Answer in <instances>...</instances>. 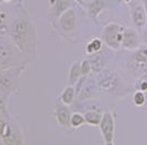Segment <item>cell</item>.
I'll return each instance as SVG.
<instances>
[{
    "label": "cell",
    "instance_id": "9c48e42d",
    "mask_svg": "<svg viewBox=\"0 0 147 145\" xmlns=\"http://www.w3.org/2000/svg\"><path fill=\"white\" fill-rule=\"evenodd\" d=\"M86 8L89 17L93 20H97L99 14L102 12L105 8V1L104 0H92L87 5Z\"/></svg>",
    "mask_w": 147,
    "mask_h": 145
},
{
    "label": "cell",
    "instance_id": "484cf974",
    "mask_svg": "<svg viewBox=\"0 0 147 145\" xmlns=\"http://www.w3.org/2000/svg\"><path fill=\"white\" fill-rule=\"evenodd\" d=\"M146 32H147V25H146Z\"/></svg>",
    "mask_w": 147,
    "mask_h": 145
},
{
    "label": "cell",
    "instance_id": "d6986e66",
    "mask_svg": "<svg viewBox=\"0 0 147 145\" xmlns=\"http://www.w3.org/2000/svg\"><path fill=\"white\" fill-rule=\"evenodd\" d=\"M8 128H9V126L6 123V121L0 118V136H3L6 134Z\"/></svg>",
    "mask_w": 147,
    "mask_h": 145
},
{
    "label": "cell",
    "instance_id": "ac0fdd59",
    "mask_svg": "<svg viewBox=\"0 0 147 145\" xmlns=\"http://www.w3.org/2000/svg\"><path fill=\"white\" fill-rule=\"evenodd\" d=\"M136 88L137 91L147 92V73L143 74L136 82Z\"/></svg>",
    "mask_w": 147,
    "mask_h": 145
},
{
    "label": "cell",
    "instance_id": "9a60e30c",
    "mask_svg": "<svg viewBox=\"0 0 147 145\" xmlns=\"http://www.w3.org/2000/svg\"><path fill=\"white\" fill-rule=\"evenodd\" d=\"M54 6H55V11L57 15H61V13L70 8V0H56Z\"/></svg>",
    "mask_w": 147,
    "mask_h": 145
},
{
    "label": "cell",
    "instance_id": "603a6c76",
    "mask_svg": "<svg viewBox=\"0 0 147 145\" xmlns=\"http://www.w3.org/2000/svg\"><path fill=\"white\" fill-rule=\"evenodd\" d=\"M5 18V14H2V13L0 12V19H3Z\"/></svg>",
    "mask_w": 147,
    "mask_h": 145
},
{
    "label": "cell",
    "instance_id": "8992f818",
    "mask_svg": "<svg viewBox=\"0 0 147 145\" xmlns=\"http://www.w3.org/2000/svg\"><path fill=\"white\" fill-rule=\"evenodd\" d=\"M134 67L138 72L143 71L144 73H147V45L142 46L136 50L134 57H133Z\"/></svg>",
    "mask_w": 147,
    "mask_h": 145
},
{
    "label": "cell",
    "instance_id": "8fae6325",
    "mask_svg": "<svg viewBox=\"0 0 147 145\" xmlns=\"http://www.w3.org/2000/svg\"><path fill=\"white\" fill-rule=\"evenodd\" d=\"M76 95H77V94H76V90H75L74 86L69 85L67 87H65L64 91L61 92V103L64 104V105H66V106L71 105L74 102V99H75V97H76Z\"/></svg>",
    "mask_w": 147,
    "mask_h": 145
},
{
    "label": "cell",
    "instance_id": "ba28073f",
    "mask_svg": "<svg viewBox=\"0 0 147 145\" xmlns=\"http://www.w3.org/2000/svg\"><path fill=\"white\" fill-rule=\"evenodd\" d=\"M55 117L57 122L61 124V127L68 128L70 127V110L68 108V106L66 105H61V106H57L55 108Z\"/></svg>",
    "mask_w": 147,
    "mask_h": 145
},
{
    "label": "cell",
    "instance_id": "7c38bea8",
    "mask_svg": "<svg viewBox=\"0 0 147 145\" xmlns=\"http://www.w3.org/2000/svg\"><path fill=\"white\" fill-rule=\"evenodd\" d=\"M102 115L101 112L96 111V110H89L85 114V119H86V123L90 124V126H99L101 119H102Z\"/></svg>",
    "mask_w": 147,
    "mask_h": 145
},
{
    "label": "cell",
    "instance_id": "7402d4cb",
    "mask_svg": "<svg viewBox=\"0 0 147 145\" xmlns=\"http://www.w3.org/2000/svg\"><path fill=\"white\" fill-rule=\"evenodd\" d=\"M105 145H114L113 142H109V143H105Z\"/></svg>",
    "mask_w": 147,
    "mask_h": 145
},
{
    "label": "cell",
    "instance_id": "7a4b0ae2",
    "mask_svg": "<svg viewBox=\"0 0 147 145\" xmlns=\"http://www.w3.org/2000/svg\"><path fill=\"white\" fill-rule=\"evenodd\" d=\"M99 128L103 136L104 143L113 142L114 133H115V121H114V116L112 112L107 111L102 115V119L99 124Z\"/></svg>",
    "mask_w": 147,
    "mask_h": 145
},
{
    "label": "cell",
    "instance_id": "4316f807",
    "mask_svg": "<svg viewBox=\"0 0 147 145\" xmlns=\"http://www.w3.org/2000/svg\"><path fill=\"white\" fill-rule=\"evenodd\" d=\"M1 1H3V0H0V2H1Z\"/></svg>",
    "mask_w": 147,
    "mask_h": 145
},
{
    "label": "cell",
    "instance_id": "ffe728a7",
    "mask_svg": "<svg viewBox=\"0 0 147 145\" xmlns=\"http://www.w3.org/2000/svg\"><path fill=\"white\" fill-rule=\"evenodd\" d=\"M142 3L144 6V9H145V12L147 14V0H142Z\"/></svg>",
    "mask_w": 147,
    "mask_h": 145
},
{
    "label": "cell",
    "instance_id": "5b68a950",
    "mask_svg": "<svg viewBox=\"0 0 147 145\" xmlns=\"http://www.w3.org/2000/svg\"><path fill=\"white\" fill-rule=\"evenodd\" d=\"M131 15H132V21L137 26L138 29L145 27L147 25V14L145 12V9L143 3H137L132 7L131 9Z\"/></svg>",
    "mask_w": 147,
    "mask_h": 145
},
{
    "label": "cell",
    "instance_id": "6da1fadb",
    "mask_svg": "<svg viewBox=\"0 0 147 145\" xmlns=\"http://www.w3.org/2000/svg\"><path fill=\"white\" fill-rule=\"evenodd\" d=\"M124 29L121 24L112 22L104 26L102 31V41L103 43L113 50H119L122 48L123 33Z\"/></svg>",
    "mask_w": 147,
    "mask_h": 145
},
{
    "label": "cell",
    "instance_id": "d4e9b609",
    "mask_svg": "<svg viewBox=\"0 0 147 145\" xmlns=\"http://www.w3.org/2000/svg\"><path fill=\"white\" fill-rule=\"evenodd\" d=\"M3 1H7V2H10V1H12V0H3Z\"/></svg>",
    "mask_w": 147,
    "mask_h": 145
},
{
    "label": "cell",
    "instance_id": "44dd1931",
    "mask_svg": "<svg viewBox=\"0 0 147 145\" xmlns=\"http://www.w3.org/2000/svg\"><path fill=\"white\" fill-rule=\"evenodd\" d=\"M77 3H79V5H82L84 3V0H75Z\"/></svg>",
    "mask_w": 147,
    "mask_h": 145
},
{
    "label": "cell",
    "instance_id": "2e32d148",
    "mask_svg": "<svg viewBox=\"0 0 147 145\" xmlns=\"http://www.w3.org/2000/svg\"><path fill=\"white\" fill-rule=\"evenodd\" d=\"M133 102H134V105L137 106V107H141L143 106L145 102H146V96H145V92H142V91H137L134 93L133 95Z\"/></svg>",
    "mask_w": 147,
    "mask_h": 145
},
{
    "label": "cell",
    "instance_id": "4fadbf2b",
    "mask_svg": "<svg viewBox=\"0 0 147 145\" xmlns=\"http://www.w3.org/2000/svg\"><path fill=\"white\" fill-rule=\"evenodd\" d=\"M103 46V41L100 39V38H92L90 42L87 44L86 46V51L87 54L89 55H94L100 53V50L102 49Z\"/></svg>",
    "mask_w": 147,
    "mask_h": 145
},
{
    "label": "cell",
    "instance_id": "e0dca14e",
    "mask_svg": "<svg viewBox=\"0 0 147 145\" xmlns=\"http://www.w3.org/2000/svg\"><path fill=\"white\" fill-rule=\"evenodd\" d=\"M80 67H81V75L82 76H87L91 73L92 66L89 60H82L80 62Z\"/></svg>",
    "mask_w": 147,
    "mask_h": 145
},
{
    "label": "cell",
    "instance_id": "277c9868",
    "mask_svg": "<svg viewBox=\"0 0 147 145\" xmlns=\"http://www.w3.org/2000/svg\"><path fill=\"white\" fill-rule=\"evenodd\" d=\"M76 21H77V17L73 8H69L65 12H63L58 18L59 26L65 32H73L76 27Z\"/></svg>",
    "mask_w": 147,
    "mask_h": 145
},
{
    "label": "cell",
    "instance_id": "5bb4252c",
    "mask_svg": "<svg viewBox=\"0 0 147 145\" xmlns=\"http://www.w3.org/2000/svg\"><path fill=\"white\" fill-rule=\"evenodd\" d=\"M85 123H86V119H85L84 115H81L80 112L71 114V117H70V127L71 128L77 129V128H80Z\"/></svg>",
    "mask_w": 147,
    "mask_h": 145
},
{
    "label": "cell",
    "instance_id": "cb8c5ba5",
    "mask_svg": "<svg viewBox=\"0 0 147 145\" xmlns=\"http://www.w3.org/2000/svg\"><path fill=\"white\" fill-rule=\"evenodd\" d=\"M133 0H125V2H127V3H129V2H132Z\"/></svg>",
    "mask_w": 147,
    "mask_h": 145
},
{
    "label": "cell",
    "instance_id": "30bf717a",
    "mask_svg": "<svg viewBox=\"0 0 147 145\" xmlns=\"http://www.w3.org/2000/svg\"><path fill=\"white\" fill-rule=\"evenodd\" d=\"M81 67H80V62L79 61H76L74 62L71 67H70V70H69V85L71 86H75L76 83L78 82V80L81 78Z\"/></svg>",
    "mask_w": 147,
    "mask_h": 145
},
{
    "label": "cell",
    "instance_id": "52a82bcc",
    "mask_svg": "<svg viewBox=\"0 0 147 145\" xmlns=\"http://www.w3.org/2000/svg\"><path fill=\"white\" fill-rule=\"evenodd\" d=\"M119 84V79L114 72H107L99 81V86L104 92H112L117 88Z\"/></svg>",
    "mask_w": 147,
    "mask_h": 145
},
{
    "label": "cell",
    "instance_id": "3957f363",
    "mask_svg": "<svg viewBox=\"0 0 147 145\" xmlns=\"http://www.w3.org/2000/svg\"><path fill=\"white\" fill-rule=\"evenodd\" d=\"M141 47V38L138 33L132 27H125L123 33L122 48L126 50H137Z\"/></svg>",
    "mask_w": 147,
    "mask_h": 145
}]
</instances>
